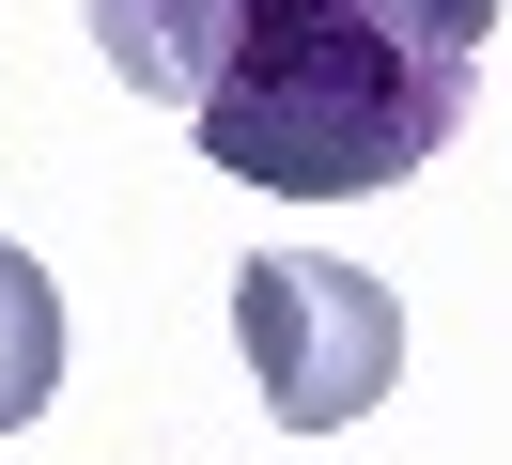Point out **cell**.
I'll use <instances>...</instances> for the list:
<instances>
[{"label":"cell","mask_w":512,"mask_h":465,"mask_svg":"<svg viewBox=\"0 0 512 465\" xmlns=\"http://www.w3.org/2000/svg\"><path fill=\"white\" fill-rule=\"evenodd\" d=\"M218 16H233V0H94V47H109L125 93L202 109V78H218Z\"/></svg>","instance_id":"3957f363"},{"label":"cell","mask_w":512,"mask_h":465,"mask_svg":"<svg viewBox=\"0 0 512 465\" xmlns=\"http://www.w3.org/2000/svg\"><path fill=\"white\" fill-rule=\"evenodd\" d=\"M512 0H233L218 78H202V155L280 202H357L404 186L419 155L466 124L481 31Z\"/></svg>","instance_id":"6da1fadb"},{"label":"cell","mask_w":512,"mask_h":465,"mask_svg":"<svg viewBox=\"0 0 512 465\" xmlns=\"http://www.w3.org/2000/svg\"><path fill=\"white\" fill-rule=\"evenodd\" d=\"M47 388H63V279L0 233V434L47 419Z\"/></svg>","instance_id":"277c9868"},{"label":"cell","mask_w":512,"mask_h":465,"mask_svg":"<svg viewBox=\"0 0 512 465\" xmlns=\"http://www.w3.org/2000/svg\"><path fill=\"white\" fill-rule=\"evenodd\" d=\"M233 341H249V388L280 434H342L404 388V295L373 264H326V248H249L233 264Z\"/></svg>","instance_id":"7a4b0ae2"}]
</instances>
